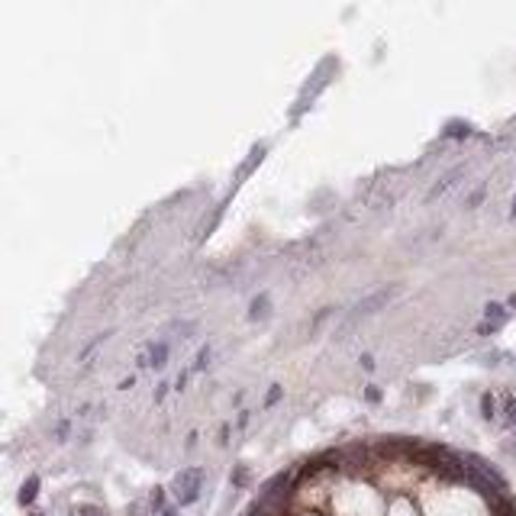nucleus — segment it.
Returning <instances> with one entry per match:
<instances>
[{
	"label": "nucleus",
	"mask_w": 516,
	"mask_h": 516,
	"mask_svg": "<svg viewBox=\"0 0 516 516\" xmlns=\"http://www.w3.org/2000/svg\"><path fill=\"white\" fill-rule=\"evenodd\" d=\"M200 488H203V471L200 468H184V471H178L175 475V481H171V494H175V500L181 503V507L194 503L197 497H200Z\"/></svg>",
	"instance_id": "nucleus-1"
},
{
	"label": "nucleus",
	"mask_w": 516,
	"mask_h": 516,
	"mask_svg": "<svg viewBox=\"0 0 516 516\" xmlns=\"http://www.w3.org/2000/svg\"><path fill=\"white\" fill-rule=\"evenodd\" d=\"M397 291H400V287H384V291H377V294H371V297L358 300L355 310H352V320H358V316H371V313H377V310L387 307V303H391V300L397 297Z\"/></svg>",
	"instance_id": "nucleus-2"
},
{
	"label": "nucleus",
	"mask_w": 516,
	"mask_h": 516,
	"mask_svg": "<svg viewBox=\"0 0 516 516\" xmlns=\"http://www.w3.org/2000/svg\"><path fill=\"white\" fill-rule=\"evenodd\" d=\"M465 465L471 468V471H478V475H481L484 481H490V484H494V488L500 490V494H507V481H503V475H500V471H497L494 465H490V461L478 458V455H465Z\"/></svg>",
	"instance_id": "nucleus-3"
},
{
	"label": "nucleus",
	"mask_w": 516,
	"mask_h": 516,
	"mask_svg": "<svg viewBox=\"0 0 516 516\" xmlns=\"http://www.w3.org/2000/svg\"><path fill=\"white\" fill-rule=\"evenodd\" d=\"M484 313H488V323H484L488 329H497V326H503V323H507V310H503L500 303H488V310H484Z\"/></svg>",
	"instance_id": "nucleus-4"
},
{
	"label": "nucleus",
	"mask_w": 516,
	"mask_h": 516,
	"mask_svg": "<svg viewBox=\"0 0 516 516\" xmlns=\"http://www.w3.org/2000/svg\"><path fill=\"white\" fill-rule=\"evenodd\" d=\"M36 494H39V478L33 475V478H29V481L20 488V503H23V507H29V503L36 500Z\"/></svg>",
	"instance_id": "nucleus-5"
},
{
	"label": "nucleus",
	"mask_w": 516,
	"mask_h": 516,
	"mask_svg": "<svg viewBox=\"0 0 516 516\" xmlns=\"http://www.w3.org/2000/svg\"><path fill=\"white\" fill-rule=\"evenodd\" d=\"M458 175H461V168H455V171H448V175L442 178V181L436 184L433 190H429V200H436V197H439V194H446V190H448V188H452V184H455V178H458Z\"/></svg>",
	"instance_id": "nucleus-6"
},
{
	"label": "nucleus",
	"mask_w": 516,
	"mask_h": 516,
	"mask_svg": "<svg viewBox=\"0 0 516 516\" xmlns=\"http://www.w3.org/2000/svg\"><path fill=\"white\" fill-rule=\"evenodd\" d=\"M268 316V294L252 300V310H249V320H265Z\"/></svg>",
	"instance_id": "nucleus-7"
},
{
	"label": "nucleus",
	"mask_w": 516,
	"mask_h": 516,
	"mask_svg": "<svg viewBox=\"0 0 516 516\" xmlns=\"http://www.w3.org/2000/svg\"><path fill=\"white\" fill-rule=\"evenodd\" d=\"M165 358H168V345H165V342H158V345H152V349H149V365L161 368V365H165Z\"/></svg>",
	"instance_id": "nucleus-8"
},
{
	"label": "nucleus",
	"mask_w": 516,
	"mask_h": 516,
	"mask_svg": "<svg viewBox=\"0 0 516 516\" xmlns=\"http://www.w3.org/2000/svg\"><path fill=\"white\" fill-rule=\"evenodd\" d=\"M468 133H471V126L461 123V119H452L448 129H446V136H455V139H461V136H468Z\"/></svg>",
	"instance_id": "nucleus-9"
},
{
	"label": "nucleus",
	"mask_w": 516,
	"mask_h": 516,
	"mask_svg": "<svg viewBox=\"0 0 516 516\" xmlns=\"http://www.w3.org/2000/svg\"><path fill=\"white\" fill-rule=\"evenodd\" d=\"M481 416L484 419H494V397H490V394H484V397H481Z\"/></svg>",
	"instance_id": "nucleus-10"
},
{
	"label": "nucleus",
	"mask_w": 516,
	"mask_h": 516,
	"mask_svg": "<svg viewBox=\"0 0 516 516\" xmlns=\"http://www.w3.org/2000/svg\"><path fill=\"white\" fill-rule=\"evenodd\" d=\"M71 516H104V513H100L97 507H77V510H75V513H71Z\"/></svg>",
	"instance_id": "nucleus-11"
},
{
	"label": "nucleus",
	"mask_w": 516,
	"mask_h": 516,
	"mask_svg": "<svg viewBox=\"0 0 516 516\" xmlns=\"http://www.w3.org/2000/svg\"><path fill=\"white\" fill-rule=\"evenodd\" d=\"M507 423H516V400H507Z\"/></svg>",
	"instance_id": "nucleus-12"
},
{
	"label": "nucleus",
	"mask_w": 516,
	"mask_h": 516,
	"mask_svg": "<svg viewBox=\"0 0 516 516\" xmlns=\"http://www.w3.org/2000/svg\"><path fill=\"white\" fill-rule=\"evenodd\" d=\"M161 497H165V494H161V490L155 488V490H152V507H155V510H161Z\"/></svg>",
	"instance_id": "nucleus-13"
},
{
	"label": "nucleus",
	"mask_w": 516,
	"mask_h": 516,
	"mask_svg": "<svg viewBox=\"0 0 516 516\" xmlns=\"http://www.w3.org/2000/svg\"><path fill=\"white\" fill-rule=\"evenodd\" d=\"M245 481H249V471H245V468H239V471H236V484H239V488H242Z\"/></svg>",
	"instance_id": "nucleus-14"
},
{
	"label": "nucleus",
	"mask_w": 516,
	"mask_h": 516,
	"mask_svg": "<svg viewBox=\"0 0 516 516\" xmlns=\"http://www.w3.org/2000/svg\"><path fill=\"white\" fill-rule=\"evenodd\" d=\"M368 400L371 404H377V400H381V391H377V387H368Z\"/></svg>",
	"instance_id": "nucleus-15"
},
{
	"label": "nucleus",
	"mask_w": 516,
	"mask_h": 516,
	"mask_svg": "<svg viewBox=\"0 0 516 516\" xmlns=\"http://www.w3.org/2000/svg\"><path fill=\"white\" fill-rule=\"evenodd\" d=\"M278 400H281V387H274V391L268 394V404H278Z\"/></svg>",
	"instance_id": "nucleus-16"
},
{
	"label": "nucleus",
	"mask_w": 516,
	"mask_h": 516,
	"mask_svg": "<svg viewBox=\"0 0 516 516\" xmlns=\"http://www.w3.org/2000/svg\"><path fill=\"white\" fill-rule=\"evenodd\" d=\"M362 368L371 371V368H375V358H371V355H362Z\"/></svg>",
	"instance_id": "nucleus-17"
},
{
	"label": "nucleus",
	"mask_w": 516,
	"mask_h": 516,
	"mask_svg": "<svg viewBox=\"0 0 516 516\" xmlns=\"http://www.w3.org/2000/svg\"><path fill=\"white\" fill-rule=\"evenodd\" d=\"M161 516H178V513H175V510H161Z\"/></svg>",
	"instance_id": "nucleus-18"
},
{
	"label": "nucleus",
	"mask_w": 516,
	"mask_h": 516,
	"mask_svg": "<svg viewBox=\"0 0 516 516\" xmlns=\"http://www.w3.org/2000/svg\"><path fill=\"white\" fill-rule=\"evenodd\" d=\"M513 217H516V200H513Z\"/></svg>",
	"instance_id": "nucleus-19"
},
{
	"label": "nucleus",
	"mask_w": 516,
	"mask_h": 516,
	"mask_svg": "<svg viewBox=\"0 0 516 516\" xmlns=\"http://www.w3.org/2000/svg\"><path fill=\"white\" fill-rule=\"evenodd\" d=\"M33 516H42V513H33Z\"/></svg>",
	"instance_id": "nucleus-20"
}]
</instances>
